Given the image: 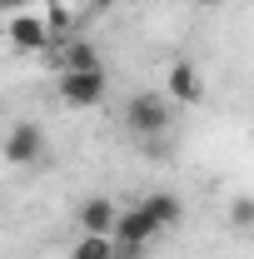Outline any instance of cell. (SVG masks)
Instances as JSON below:
<instances>
[{
	"label": "cell",
	"instance_id": "cell-1",
	"mask_svg": "<svg viewBox=\"0 0 254 259\" xmlns=\"http://www.w3.org/2000/svg\"><path fill=\"white\" fill-rule=\"evenodd\" d=\"M170 120H175V110H170V95H164V90H140V95H130V105H125V130L140 135V140L164 135Z\"/></svg>",
	"mask_w": 254,
	"mask_h": 259
},
{
	"label": "cell",
	"instance_id": "cell-2",
	"mask_svg": "<svg viewBox=\"0 0 254 259\" xmlns=\"http://www.w3.org/2000/svg\"><path fill=\"white\" fill-rule=\"evenodd\" d=\"M105 95H110L105 65H90V70H60V100L70 105V110H95Z\"/></svg>",
	"mask_w": 254,
	"mask_h": 259
},
{
	"label": "cell",
	"instance_id": "cell-3",
	"mask_svg": "<svg viewBox=\"0 0 254 259\" xmlns=\"http://www.w3.org/2000/svg\"><path fill=\"white\" fill-rule=\"evenodd\" d=\"M0 155L15 169H35L45 160V130L30 125V120H15L10 130H0Z\"/></svg>",
	"mask_w": 254,
	"mask_h": 259
},
{
	"label": "cell",
	"instance_id": "cell-4",
	"mask_svg": "<svg viewBox=\"0 0 254 259\" xmlns=\"http://www.w3.org/2000/svg\"><path fill=\"white\" fill-rule=\"evenodd\" d=\"M159 234H164V229H159L155 220H150V214L140 209V204L120 209V214H115V229H110V239H115L120 249H140V254H145V249L155 244Z\"/></svg>",
	"mask_w": 254,
	"mask_h": 259
},
{
	"label": "cell",
	"instance_id": "cell-5",
	"mask_svg": "<svg viewBox=\"0 0 254 259\" xmlns=\"http://www.w3.org/2000/svg\"><path fill=\"white\" fill-rule=\"evenodd\" d=\"M5 40L15 45V50H25V55H35V50H50V25H45V15H35V10H15L10 20H5Z\"/></svg>",
	"mask_w": 254,
	"mask_h": 259
},
{
	"label": "cell",
	"instance_id": "cell-6",
	"mask_svg": "<svg viewBox=\"0 0 254 259\" xmlns=\"http://www.w3.org/2000/svg\"><path fill=\"white\" fill-rule=\"evenodd\" d=\"M164 95H170V105H199L204 100V75L190 60H175L170 75H164Z\"/></svg>",
	"mask_w": 254,
	"mask_h": 259
},
{
	"label": "cell",
	"instance_id": "cell-7",
	"mask_svg": "<svg viewBox=\"0 0 254 259\" xmlns=\"http://www.w3.org/2000/svg\"><path fill=\"white\" fill-rule=\"evenodd\" d=\"M115 214H120V204H115L110 194H90V199H80V209H75L80 234H110V229H115Z\"/></svg>",
	"mask_w": 254,
	"mask_h": 259
},
{
	"label": "cell",
	"instance_id": "cell-8",
	"mask_svg": "<svg viewBox=\"0 0 254 259\" xmlns=\"http://www.w3.org/2000/svg\"><path fill=\"white\" fill-rule=\"evenodd\" d=\"M140 209H145L159 229H175L180 220H185V199H180L175 190H150L145 199H140Z\"/></svg>",
	"mask_w": 254,
	"mask_h": 259
},
{
	"label": "cell",
	"instance_id": "cell-9",
	"mask_svg": "<svg viewBox=\"0 0 254 259\" xmlns=\"http://www.w3.org/2000/svg\"><path fill=\"white\" fill-rule=\"evenodd\" d=\"M90 65H100L90 40H65L60 45V70H90Z\"/></svg>",
	"mask_w": 254,
	"mask_h": 259
},
{
	"label": "cell",
	"instance_id": "cell-10",
	"mask_svg": "<svg viewBox=\"0 0 254 259\" xmlns=\"http://www.w3.org/2000/svg\"><path fill=\"white\" fill-rule=\"evenodd\" d=\"M110 254H115V239L110 234H80L75 249H70V259H110Z\"/></svg>",
	"mask_w": 254,
	"mask_h": 259
},
{
	"label": "cell",
	"instance_id": "cell-11",
	"mask_svg": "<svg viewBox=\"0 0 254 259\" xmlns=\"http://www.w3.org/2000/svg\"><path fill=\"white\" fill-rule=\"evenodd\" d=\"M229 225L234 229H254V194H234V199H229Z\"/></svg>",
	"mask_w": 254,
	"mask_h": 259
},
{
	"label": "cell",
	"instance_id": "cell-12",
	"mask_svg": "<svg viewBox=\"0 0 254 259\" xmlns=\"http://www.w3.org/2000/svg\"><path fill=\"white\" fill-rule=\"evenodd\" d=\"M70 20H75V15H70V5H50V15H45L50 35H65V30H70Z\"/></svg>",
	"mask_w": 254,
	"mask_h": 259
},
{
	"label": "cell",
	"instance_id": "cell-13",
	"mask_svg": "<svg viewBox=\"0 0 254 259\" xmlns=\"http://www.w3.org/2000/svg\"><path fill=\"white\" fill-rule=\"evenodd\" d=\"M35 0H0V10H10V15H15V10H30Z\"/></svg>",
	"mask_w": 254,
	"mask_h": 259
},
{
	"label": "cell",
	"instance_id": "cell-14",
	"mask_svg": "<svg viewBox=\"0 0 254 259\" xmlns=\"http://www.w3.org/2000/svg\"><path fill=\"white\" fill-rule=\"evenodd\" d=\"M110 259H145V254H140V249H120V244H115V254H110Z\"/></svg>",
	"mask_w": 254,
	"mask_h": 259
},
{
	"label": "cell",
	"instance_id": "cell-15",
	"mask_svg": "<svg viewBox=\"0 0 254 259\" xmlns=\"http://www.w3.org/2000/svg\"><path fill=\"white\" fill-rule=\"evenodd\" d=\"M95 5H110V0H95Z\"/></svg>",
	"mask_w": 254,
	"mask_h": 259
}]
</instances>
